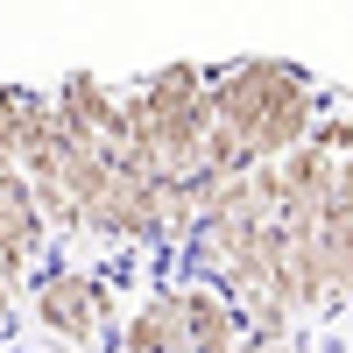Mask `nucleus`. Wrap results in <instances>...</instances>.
<instances>
[{"label":"nucleus","instance_id":"7ed1b4c3","mask_svg":"<svg viewBox=\"0 0 353 353\" xmlns=\"http://www.w3.org/2000/svg\"><path fill=\"white\" fill-rule=\"evenodd\" d=\"M176 304H184L191 353H233V346L248 339V318H241V304H233L219 283H205V276H176Z\"/></svg>","mask_w":353,"mask_h":353},{"label":"nucleus","instance_id":"423d86ee","mask_svg":"<svg viewBox=\"0 0 353 353\" xmlns=\"http://www.w3.org/2000/svg\"><path fill=\"white\" fill-rule=\"evenodd\" d=\"M233 353H304L297 339H269V332H248L241 346H233Z\"/></svg>","mask_w":353,"mask_h":353},{"label":"nucleus","instance_id":"f257e3e1","mask_svg":"<svg viewBox=\"0 0 353 353\" xmlns=\"http://www.w3.org/2000/svg\"><path fill=\"white\" fill-rule=\"evenodd\" d=\"M212 121L248 149V163H283L290 149L311 141L318 92L297 64L276 57H241V64L212 71Z\"/></svg>","mask_w":353,"mask_h":353},{"label":"nucleus","instance_id":"20e7f679","mask_svg":"<svg viewBox=\"0 0 353 353\" xmlns=\"http://www.w3.org/2000/svg\"><path fill=\"white\" fill-rule=\"evenodd\" d=\"M121 353H191V332H184V304H176V283H156L128 318H121Z\"/></svg>","mask_w":353,"mask_h":353},{"label":"nucleus","instance_id":"f03ea898","mask_svg":"<svg viewBox=\"0 0 353 353\" xmlns=\"http://www.w3.org/2000/svg\"><path fill=\"white\" fill-rule=\"evenodd\" d=\"M21 311L36 318V332L50 346H71V353H92L121 332V297L113 283L92 269H64V261H43L36 283L21 290Z\"/></svg>","mask_w":353,"mask_h":353},{"label":"nucleus","instance_id":"39448f33","mask_svg":"<svg viewBox=\"0 0 353 353\" xmlns=\"http://www.w3.org/2000/svg\"><path fill=\"white\" fill-rule=\"evenodd\" d=\"M311 149L332 156V163H353V106H318V121H311Z\"/></svg>","mask_w":353,"mask_h":353}]
</instances>
